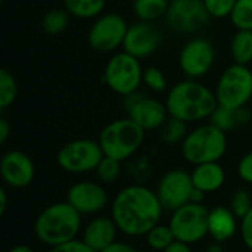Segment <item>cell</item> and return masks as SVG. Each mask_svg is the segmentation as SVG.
Listing matches in <instances>:
<instances>
[{"mask_svg":"<svg viewBox=\"0 0 252 252\" xmlns=\"http://www.w3.org/2000/svg\"><path fill=\"white\" fill-rule=\"evenodd\" d=\"M146 131L131 118H118L106 124L99 134V145L105 157L120 162L130 159L143 146Z\"/></svg>","mask_w":252,"mask_h":252,"instance_id":"5","label":"cell"},{"mask_svg":"<svg viewBox=\"0 0 252 252\" xmlns=\"http://www.w3.org/2000/svg\"><path fill=\"white\" fill-rule=\"evenodd\" d=\"M210 123L214 124L216 127H219L220 130H223L224 133H229L241 126L239 121V114L238 109H229V108H223V106H217L216 111L213 112Z\"/></svg>","mask_w":252,"mask_h":252,"instance_id":"28","label":"cell"},{"mask_svg":"<svg viewBox=\"0 0 252 252\" xmlns=\"http://www.w3.org/2000/svg\"><path fill=\"white\" fill-rule=\"evenodd\" d=\"M158 131H159V139L165 145H182L189 133L188 124L174 117H168Z\"/></svg>","mask_w":252,"mask_h":252,"instance_id":"25","label":"cell"},{"mask_svg":"<svg viewBox=\"0 0 252 252\" xmlns=\"http://www.w3.org/2000/svg\"><path fill=\"white\" fill-rule=\"evenodd\" d=\"M195 186L189 171L183 168H173L167 171L157 185V195L165 211H176L177 208L192 202Z\"/></svg>","mask_w":252,"mask_h":252,"instance_id":"13","label":"cell"},{"mask_svg":"<svg viewBox=\"0 0 252 252\" xmlns=\"http://www.w3.org/2000/svg\"><path fill=\"white\" fill-rule=\"evenodd\" d=\"M230 55L233 63L250 65L252 62V31L236 30L230 41Z\"/></svg>","mask_w":252,"mask_h":252,"instance_id":"22","label":"cell"},{"mask_svg":"<svg viewBox=\"0 0 252 252\" xmlns=\"http://www.w3.org/2000/svg\"><path fill=\"white\" fill-rule=\"evenodd\" d=\"M83 217L97 216L109 205V193L103 183L94 180H80L69 186L66 199Z\"/></svg>","mask_w":252,"mask_h":252,"instance_id":"15","label":"cell"},{"mask_svg":"<svg viewBox=\"0 0 252 252\" xmlns=\"http://www.w3.org/2000/svg\"><path fill=\"white\" fill-rule=\"evenodd\" d=\"M239 232V219L229 207H216L208 216V236L219 244L230 241Z\"/></svg>","mask_w":252,"mask_h":252,"instance_id":"19","label":"cell"},{"mask_svg":"<svg viewBox=\"0 0 252 252\" xmlns=\"http://www.w3.org/2000/svg\"><path fill=\"white\" fill-rule=\"evenodd\" d=\"M216 63V47L205 37H193L186 41L179 53V66L186 78L201 80Z\"/></svg>","mask_w":252,"mask_h":252,"instance_id":"12","label":"cell"},{"mask_svg":"<svg viewBox=\"0 0 252 252\" xmlns=\"http://www.w3.org/2000/svg\"><path fill=\"white\" fill-rule=\"evenodd\" d=\"M170 0H134L133 12L137 21L155 22L165 16Z\"/></svg>","mask_w":252,"mask_h":252,"instance_id":"23","label":"cell"},{"mask_svg":"<svg viewBox=\"0 0 252 252\" xmlns=\"http://www.w3.org/2000/svg\"><path fill=\"white\" fill-rule=\"evenodd\" d=\"M210 210L202 202H189L171 213L168 224L176 241L196 245L208 236Z\"/></svg>","mask_w":252,"mask_h":252,"instance_id":"8","label":"cell"},{"mask_svg":"<svg viewBox=\"0 0 252 252\" xmlns=\"http://www.w3.org/2000/svg\"><path fill=\"white\" fill-rule=\"evenodd\" d=\"M208 15L214 19L230 18L236 0H202Z\"/></svg>","mask_w":252,"mask_h":252,"instance_id":"33","label":"cell"},{"mask_svg":"<svg viewBox=\"0 0 252 252\" xmlns=\"http://www.w3.org/2000/svg\"><path fill=\"white\" fill-rule=\"evenodd\" d=\"M124 111L127 117L131 118L145 131L159 130L165 120L170 117L165 102L145 96L140 92L124 97Z\"/></svg>","mask_w":252,"mask_h":252,"instance_id":"14","label":"cell"},{"mask_svg":"<svg viewBox=\"0 0 252 252\" xmlns=\"http://www.w3.org/2000/svg\"><path fill=\"white\" fill-rule=\"evenodd\" d=\"M230 22L236 30L252 31V0H236L230 15Z\"/></svg>","mask_w":252,"mask_h":252,"instance_id":"30","label":"cell"},{"mask_svg":"<svg viewBox=\"0 0 252 252\" xmlns=\"http://www.w3.org/2000/svg\"><path fill=\"white\" fill-rule=\"evenodd\" d=\"M164 207L157 190L145 185H128L117 192L109 205V216L120 233L128 238H145L161 223Z\"/></svg>","mask_w":252,"mask_h":252,"instance_id":"1","label":"cell"},{"mask_svg":"<svg viewBox=\"0 0 252 252\" xmlns=\"http://www.w3.org/2000/svg\"><path fill=\"white\" fill-rule=\"evenodd\" d=\"M162 252H193V250H192V245H188V244H185V242L176 241V242H173L165 251Z\"/></svg>","mask_w":252,"mask_h":252,"instance_id":"39","label":"cell"},{"mask_svg":"<svg viewBox=\"0 0 252 252\" xmlns=\"http://www.w3.org/2000/svg\"><path fill=\"white\" fill-rule=\"evenodd\" d=\"M251 196H252V192H251Z\"/></svg>","mask_w":252,"mask_h":252,"instance_id":"43","label":"cell"},{"mask_svg":"<svg viewBox=\"0 0 252 252\" xmlns=\"http://www.w3.org/2000/svg\"><path fill=\"white\" fill-rule=\"evenodd\" d=\"M7 252H35L30 245H24V244H18V245H13Z\"/></svg>","mask_w":252,"mask_h":252,"instance_id":"41","label":"cell"},{"mask_svg":"<svg viewBox=\"0 0 252 252\" xmlns=\"http://www.w3.org/2000/svg\"><path fill=\"white\" fill-rule=\"evenodd\" d=\"M205 252H224V250H223V245H221V244L214 242V244H211V245L207 247Z\"/></svg>","mask_w":252,"mask_h":252,"instance_id":"42","label":"cell"},{"mask_svg":"<svg viewBox=\"0 0 252 252\" xmlns=\"http://www.w3.org/2000/svg\"><path fill=\"white\" fill-rule=\"evenodd\" d=\"M143 69L140 59L121 50L112 53L103 71V83L123 97L139 92L143 84Z\"/></svg>","mask_w":252,"mask_h":252,"instance_id":"7","label":"cell"},{"mask_svg":"<svg viewBox=\"0 0 252 252\" xmlns=\"http://www.w3.org/2000/svg\"><path fill=\"white\" fill-rule=\"evenodd\" d=\"M83 230V216L66 201L47 205L34 220V235L47 248L78 239Z\"/></svg>","mask_w":252,"mask_h":252,"instance_id":"3","label":"cell"},{"mask_svg":"<svg viewBox=\"0 0 252 252\" xmlns=\"http://www.w3.org/2000/svg\"><path fill=\"white\" fill-rule=\"evenodd\" d=\"M190 176L195 189L202 192L204 195L220 190L226 183V170L220 162H205L193 165Z\"/></svg>","mask_w":252,"mask_h":252,"instance_id":"20","label":"cell"},{"mask_svg":"<svg viewBox=\"0 0 252 252\" xmlns=\"http://www.w3.org/2000/svg\"><path fill=\"white\" fill-rule=\"evenodd\" d=\"M161 44V32L154 22L137 21L130 24L124 38L123 50L137 59H145L154 55Z\"/></svg>","mask_w":252,"mask_h":252,"instance_id":"17","label":"cell"},{"mask_svg":"<svg viewBox=\"0 0 252 252\" xmlns=\"http://www.w3.org/2000/svg\"><path fill=\"white\" fill-rule=\"evenodd\" d=\"M10 136V124L4 117H0V143L4 145Z\"/></svg>","mask_w":252,"mask_h":252,"instance_id":"38","label":"cell"},{"mask_svg":"<svg viewBox=\"0 0 252 252\" xmlns=\"http://www.w3.org/2000/svg\"><path fill=\"white\" fill-rule=\"evenodd\" d=\"M238 176L242 182L252 185V151L245 154L238 162Z\"/></svg>","mask_w":252,"mask_h":252,"instance_id":"35","label":"cell"},{"mask_svg":"<svg viewBox=\"0 0 252 252\" xmlns=\"http://www.w3.org/2000/svg\"><path fill=\"white\" fill-rule=\"evenodd\" d=\"M7 210V190L6 188L0 189V216H4Z\"/></svg>","mask_w":252,"mask_h":252,"instance_id":"40","label":"cell"},{"mask_svg":"<svg viewBox=\"0 0 252 252\" xmlns=\"http://www.w3.org/2000/svg\"><path fill=\"white\" fill-rule=\"evenodd\" d=\"M146 245L152 250V251L162 252L165 251L173 242H176L174 233L170 227V224H157L152 230L148 232V235L145 236Z\"/></svg>","mask_w":252,"mask_h":252,"instance_id":"26","label":"cell"},{"mask_svg":"<svg viewBox=\"0 0 252 252\" xmlns=\"http://www.w3.org/2000/svg\"><path fill=\"white\" fill-rule=\"evenodd\" d=\"M165 106L170 117L179 118L186 124L210 120L219 106L216 93L199 80H182L174 84L167 96Z\"/></svg>","mask_w":252,"mask_h":252,"instance_id":"2","label":"cell"},{"mask_svg":"<svg viewBox=\"0 0 252 252\" xmlns=\"http://www.w3.org/2000/svg\"><path fill=\"white\" fill-rule=\"evenodd\" d=\"M18 97V83L13 74L1 68L0 69V109L4 111L15 103Z\"/></svg>","mask_w":252,"mask_h":252,"instance_id":"27","label":"cell"},{"mask_svg":"<svg viewBox=\"0 0 252 252\" xmlns=\"http://www.w3.org/2000/svg\"><path fill=\"white\" fill-rule=\"evenodd\" d=\"M239 235L244 245L252 252V208L239 220Z\"/></svg>","mask_w":252,"mask_h":252,"instance_id":"34","label":"cell"},{"mask_svg":"<svg viewBox=\"0 0 252 252\" xmlns=\"http://www.w3.org/2000/svg\"><path fill=\"white\" fill-rule=\"evenodd\" d=\"M128 27L130 24L123 15L105 12L93 19L87 32V43L97 53H115L120 47L123 49Z\"/></svg>","mask_w":252,"mask_h":252,"instance_id":"10","label":"cell"},{"mask_svg":"<svg viewBox=\"0 0 252 252\" xmlns=\"http://www.w3.org/2000/svg\"><path fill=\"white\" fill-rule=\"evenodd\" d=\"M143 86H146L151 92L162 93L167 90L168 83H167V77L162 72V69L151 65L143 69Z\"/></svg>","mask_w":252,"mask_h":252,"instance_id":"31","label":"cell"},{"mask_svg":"<svg viewBox=\"0 0 252 252\" xmlns=\"http://www.w3.org/2000/svg\"><path fill=\"white\" fill-rule=\"evenodd\" d=\"M0 176L6 188L25 189L35 179V165L22 151H6L0 159Z\"/></svg>","mask_w":252,"mask_h":252,"instance_id":"16","label":"cell"},{"mask_svg":"<svg viewBox=\"0 0 252 252\" xmlns=\"http://www.w3.org/2000/svg\"><path fill=\"white\" fill-rule=\"evenodd\" d=\"M164 19L173 32L190 35L204 30L211 16L202 0H170Z\"/></svg>","mask_w":252,"mask_h":252,"instance_id":"11","label":"cell"},{"mask_svg":"<svg viewBox=\"0 0 252 252\" xmlns=\"http://www.w3.org/2000/svg\"><path fill=\"white\" fill-rule=\"evenodd\" d=\"M233 214L241 220L244 216H247L252 208V196L251 192H248L247 189H239L233 193L232 199H230V207H229Z\"/></svg>","mask_w":252,"mask_h":252,"instance_id":"32","label":"cell"},{"mask_svg":"<svg viewBox=\"0 0 252 252\" xmlns=\"http://www.w3.org/2000/svg\"><path fill=\"white\" fill-rule=\"evenodd\" d=\"M214 93L219 106L245 108L252 100V69L247 65L232 63L219 77Z\"/></svg>","mask_w":252,"mask_h":252,"instance_id":"6","label":"cell"},{"mask_svg":"<svg viewBox=\"0 0 252 252\" xmlns=\"http://www.w3.org/2000/svg\"><path fill=\"white\" fill-rule=\"evenodd\" d=\"M66 12L78 19H96L105 13L106 0H63Z\"/></svg>","mask_w":252,"mask_h":252,"instance_id":"21","label":"cell"},{"mask_svg":"<svg viewBox=\"0 0 252 252\" xmlns=\"http://www.w3.org/2000/svg\"><path fill=\"white\" fill-rule=\"evenodd\" d=\"M118 227L111 216H93L84 226L80 239L93 251H103L106 247L118 241Z\"/></svg>","mask_w":252,"mask_h":252,"instance_id":"18","label":"cell"},{"mask_svg":"<svg viewBox=\"0 0 252 252\" xmlns=\"http://www.w3.org/2000/svg\"><path fill=\"white\" fill-rule=\"evenodd\" d=\"M105 154L97 140L75 139L65 143L56 154L58 165L69 174H87L96 171Z\"/></svg>","mask_w":252,"mask_h":252,"instance_id":"9","label":"cell"},{"mask_svg":"<svg viewBox=\"0 0 252 252\" xmlns=\"http://www.w3.org/2000/svg\"><path fill=\"white\" fill-rule=\"evenodd\" d=\"M71 15L65 7H55L44 13L41 19V28L47 35H59L69 25Z\"/></svg>","mask_w":252,"mask_h":252,"instance_id":"24","label":"cell"},{"mask_svg":"<svg viewBox=\"0 0 252 252\" xmlns=\"http://www.w3.org/2000/svg\"><path fill=\"white\" fill-rule=\"evenodd\" d=\"M49 252H96L93 251L90 247H87L80 238L74 239L71 242H66L63 245H58L53 248H49Z\"/></svg>","mask_w":252,"mask_h":252,"instance_id":"36","label":"cell"},{"mask_svg":"<svg viewBox=\"0 0 252 252\" xmlns=\"http://www.w3.org/2000/svg\"><path fill=\"white\" fill-rule=\"evenodd\" d=\"M227 133L211 123L201 124L189 130L180 145L182 157L192 165L205 162H220L227 152Z\"/></svg>","mask_w":252,"mask_h":252,"instance_id":"4","label":"cell"},{"mask_svg":"<svg viewBox=\"0 0 252 252\" xmlns=\"http://www.w3.org/2000/svg\"><path fill=\"white\" fill-rule=\"evenodd\" d=\"M100 252H140L134 245L124 242V241H115L109 247H106L103 251Z\"/></svg>","mask_w":252,"mask_h":252,"instance_id":"37","label":"cell"},{"mask_svg":"<svg viewBox=\"0 0 252 252\" xmlns=\"http://www.w3.org/2000/svg\"><path fill=\"white\" fill-rule=\"evenodd\" d=\"M123 162L114 159V158H109V157H103V159L100 161V164L97 165L96 168V177L100 183L103 185H112L115 183L120 177H121V173H123V167H121Z\"/></svg>","mask_w":252,"mask_h":252,"instance_id":"29","label":"cell"}]
</instances>
